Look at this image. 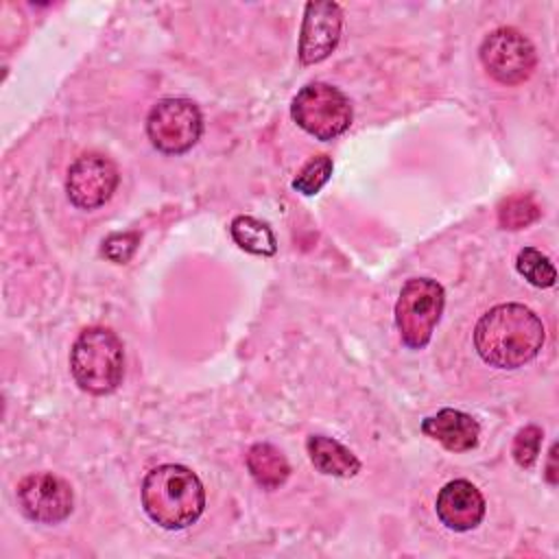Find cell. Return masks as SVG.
Returning <instances> with one entry per match:
<instances>
[{
	"label": "cell",
	"mask_w": 559,
	"mask_h": 559,
	"mask_svg": "<svg viewBox=\"0 0 559 559\" xmlns=\"http://www.w3.org/2000/svg\"><path fill=\"white\" fill-rule=\"evenodd\" d=\"M546 332L542 319L522 304H500L487 310L474 328L478 356L498 369H518L533 360Z\"/></svg>",
	"instance_id": "6da1fadb"
},
{
	"label": "cell",
	"mask_w": 559,
	"mask_h": 559,
	"mask_svg": "<svg viewBox=\"0 0 559 559\" xmlns=\"http://www.w3.org/2000/svg\"><path fill=\"white\" fill-rule=\"evenodd\" d=\"M142 507L162 528L179 531L203 513L205 489L192 469L175 463L159 465L144 476Z\"/></svg>",
	"instance_id": "7a4b0ae2"
},
{
	"label": "cell",
	"mask_w": 559,
	"mask_h": 559,
	"mask_svg": "<svg viewBox=\"0 0 559 559\" xmlns=\"http://www.w3.org/2000/svg\"><path fill=\"white\" fill-rule=\"evenodd\" d=\"M70 371L76 384L92 395L118 389L124 373L122 341L109 328H87L70 352Z\"/></svg>",
	"instance_id": "3957f363"
},
{
	"label": "cell",
	"mask_w": 559,
	"mask_h": 559,
	"mask_svg": "<svg viewBox=\"0 0 559 559\" xmlns=\"http://www.w3.org/2000/svg\"><path fill=\"white\" fill-rule=\"evenodd\" d=\"M445 306L443 286L430 277L408 280L395 301V325L411 349L428 345Z\"/></svg>",
	"instance_id": "277c9868"
},
{
	"label": "cell",
	"mask_w": 559,
	"mask_h": 559,
	"mask_svg": "<svg viewBox=\"0 0 559 559\" xmlns=\"http://www.w3.org/2000/svg\"><path fill=\"white\" fill-rule=\"evenodd\" d=\"M293 120L317 140H334L352 124L349 98L330 83H308L290 105Z\"/></svg>",
	"instance_id": "5b68a950"
},
{
	"label": "cell",
	"mask_w": 559,
	"mask_h": 559,
	"mask_svg": "<svg viewBox=\"0 0 559 559\" xmlns=\"http://www.w3.org/2000/svg\"><path fill=\"white\" fill-rule=\"evenodd\" d=\"M201 131V111L188 98H164L148 111L146 118V133L151 144L166 155L190 151L199 142Z\"/></svg>",
	"instance_id": "8992f818"
},
{
	"label": "cell",
	"mask_w": 559,
	"mask_h": 559,
	"mask_svg": "<svg viewBox=\"0 0 559 559\" xmlns=\"http://www.w3.org/2000/svg\"><path fill=\"white\" fill-rule=\"evenodd\" d=\"M480 61L489 76L502 85L524 83L537 63V55L528 37L515 28H498L489 33L480 46Z\"/></svg>",
	"instance_id": "52a82bcc"
},
{
	"label": "cell",
	"mask_w": 559,
	"mask_h": 559,
	"mask_svg": "<svg viewBox=\"0 0 559 559\" xmlns=\"http://www.w3.org/2000/svg\"><path fill=\"white\" fill-rule=\"evenodd\" d=\"M17 504L22 513L41 524L63 522L72 513V487L48 472L28 474L17 483Z\"/></svg>",
	"instance_id": "ba28073f"
},
{
	"label": "cell",
	"mask_w": 559,
	"mask_h": 559,
	"mask_svg": "<svg viewBox=\"0 0 559 559\" xmlns=\"http://www.w3.org/2000/svg\"><path fill=\"white\" fill-rule=\"evenodd\" d=\"M118 188V168L100 153H85L68 170L66 190L72 205L94 210L105 205Z\"/></svg>",
	"instance_id": "9c48e42d"
},
{
	"label": "cell",
	"mask_w": 559,
	"mask_h": 559,
	"mask_svg": "<svg viewBox=\"0 0 559 559\" xmlns=\"http://www.w3.org/2000/svg\"><path fill=\"white\" fill-rule=\"evenodd\" d=\"M343 28V13L336 2H308L299 33V61L312 66L323 61L338 44Z\"/></svg>",
	"instance_id": "30bf717a"
},
{
	"label": "cell",
	"mask_w": 559,
	"mask_h": 559,
	"mask_svg": "<svg viewBox=\"0 0 559 559\" xmlns=\"http://www.w3.org/2000/svg\"><path fill=\"white\" fill-rule=\"evenodd\" d=\"M437 515L452 531H472L485 515V498L469 480H452L437 496Z\"/></svg>",
	"instance_id": "8fae6325"
},
{
	"label": "cell",
	"mask_w": 559,
	"mask_h": 559,
	"mask_svg": "<svg viewBox=\"0 0 559 559\" xmlns=\"http://www.w3.org/2000/svg\"><path fill=\"white\" fill-rule=\"evenodd\" d=\"M424 435L439 441L450 452H467L478 443V421L456 408H441L437 415L421 421Z\"/></svg>",
	"instance_id": "7c38bea8"
},
{
	"label": "cell",
	"mask_w": 559,
	"mask_h": 559,
	"mask_svg": "<svg viewBox=\"0 0 559 559\" xmlns=\"http://www.w3.org/2000/svg\"><path fill=\"white\" fill-rule=\"evenodd\" d=\"M306 448H308L312 465L321 474L347 478L360 469V461L356 459V454L352 450H347L343 443H338L336 439H330L323 435H312V437H308Z\"/></svg>",
	"instance_id": "4fadbf2b"
},
{
	"label": "cell",
	"mask_w": 559,
	"mask_h": 559,
	"mask_svg": "<svg viewBox=\"0 0 559 559\" xmlns=\"http://www.w3.org/2000/svg\"><path fill=\"white\" fill-rule=\"evenodd\" d=\"M247 467L258 485L264 489H277L286 483L290 465L286 456L271 443H255L247 452Z\"/></svg>",
	"instance_id": "5bb4252c"
},
{
	"label": "cell",
	"mask_w": 559,
	"mask_h": 559,
	"mask_svg": "<svg viewBox=\"0 0 559 559\" xmlns=\"http://www.w3.org/2000/svg\"><path fill=\"white\" fill-rule=\"evenodd\" d=\"M231 238L234 242L255 255H273L277 251V240L271 227L253 216H236L231 221Z\"/></svg>",
	"instance_id": "9a60e30c"
},
{
	"label": "cell",
	"mask_w": 559,
	"mask_h": 559,
	"mask_svg": "<svg viewBox=\"0 0 559 559\" xmlns=\"http://www.w3.org/2000/svg\"><path fill=\"white\" fill-rule=\"evenodd\" d=\"M515 269L520 275H524L533 286L539 288H548L555 284L557 280V271L552 266V262L537 251L535 247H524L518 258H515Z\"/></svg>",
	"instance_id": "2e32d148"
},
{
	"label": "cell",
	"mask_w": 559,
	"mask_h": 559,
	"mask_svg": "<svg viewBox=\"0 0 559 559\" xmlns=\"http://www.w3.org/2000/svg\"><path fill=\"white\" fill-rule=\"evenodd\" d=\"M539 218V207L528 194H513L498 207V221L504 229H522Z\"/></svg>",
	"instance_id": "e0dca14e"
},
{
	"label": "cell",
	"mask_w": 559,
	"mask_h": 559,
	"mask_svg": "<svg viewBox=\"0 0 559 559\" xmlns=\"http://www.w3.org/2000/svg\"><path fill=\"white\" fill-rule=\"evenodd\" d=\"M330 175H332V157L317 155L293 179V188L301 194H308V197L317 194L328 183Z\"/></svg>",
	"instance_id": "ac0fdd59"
},
{
	"label": "cell",
	"mask_w": 559,
	"mask_h": 559,
	"mask_svg": "<svg viewBox=\"0 0 559 559\" xmlns=\"http://www.w3.org/2000/svg\"><path fill=\"white\" fill-rule=\"evenodd\" d=\"M542 428L537 426H524L515 439H513V448H511V454L515 459V463L520 467H533V463L537 461L539 456V445H542Z\"/></svg>",
	"instance_id": "d6986e66"
},
{
	"label": "cell",
	"mask_w": 559,
	"mask_h": 559,
	"mask_svg": "<svg viewBox=\"0 0 559 559\" xmlns=\"http://www.w3.org/2000/svg\"><path fill=\"white\" fill-rule=\"evenodd\" d=\"M140 242V236L135 231H122V234H111L103 240V253L116 264H124L131 260Z\"/></svg>",
	"instance_id": "ffe728a7"
},
{
	"label": "cell",
	"mask_w": 559,
	"mask_h": 559,
	"mask_svg": "<svg viewBox=\"0 0 559 559\" xmlns=\"http://www.w3.org/2000/svg\"><path fill=\"white\" fill-rule=\"evenodd\" d=\"M555 454H557V445H552L550 456H548V480H550L552 485L557 483V476H555Z\"/></svg>",
	"instance_id": "44dd1931"
}]
</instances>
